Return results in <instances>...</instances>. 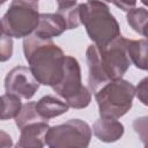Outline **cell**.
<instances>
[{"mask_svg":"<svg viewBox=\"0 0 148 148\" xmlns=\"http://www.w3.org/2000/svg\"><path fill=\"white\" fill-rule=\"evenodd\" d=\"M52 89L71 108L83 109L90 104L91 92L82 84L80 64L72 56H65L62 77Z\"/></svg>","mask_w":148,"mask_h":148,"instance_id":"obj_5","label":"cell"},{"mask_svg":"<svg viewBox=\"0 0 148 148\" xmlns=\"http://www.w3.org/2000/svg\"><path fill=\"white\" fill-rule=\"evenodd\" d=\"M15 119V124L16 126L21 130L22 127H24L25 125L30 124V123H35V121H44L37 113L36 108H35V102H28L25 104H22L20 112L17 113V116L14 118Z\"/></svg>","mask_w":148,"mask_h":148,"instance_id":"obj_16","label":"cell"},{"mask_svg":"<svg viewBox=\"0 0 148 148\" xmlns=\"http://www.w3.org/2000/svg\"><path fill=\"white\" fill-rule=\"evenodd\" d=\"M34 1H38V0H34Z\"/></svg>","mask_w":148,"mask_h":148,"instance_id":"obj_27","label":"cell"},{"mask_svg":"<svg viewBox=\"0 0 148 148\" xmlns=\"http://www.w3.org/2000/svg\"><path fill=\"white\" fill-rule=\"evenodd\" d=\"M147 40L139 39V40H133V39H127L126 38V51L128 54V58L133 65L142 71H147Z\"/></svg>","mask_w":148,"mask_h":148,"instance_id":"obj_13","label":"cell"},{"mask_svg":"<svg viewBox=\"0 0 148 148\" xmlns=\"http://www.w3.org/2000/svg\"><path fill=\"white\" fill-rule=\"evenodd\" d=\"M57 3H58V10L67 9L74 7L76 5V0H57Z\"/></svg>","mask_w":148,"mask_h":148,"instance_id":"obj_22","label":"cell"},{"mask_svg":"<svg viewBox=\"0 0 148 148\" xmlns=\"http://www.w3.org/2000/svg\"><path fill=\"white\" fill-rule=\"evenodd\" d=\"M127 22L131 25V28L142 35L143 37L147 36L146 29H147V18H148V12L145 7H139V8H132L127 12L126 15Z\"/></svg>","mask_w":148,"mask_h":148,"instance_id":"obj_15","label":"cell"},{"mask_svg":"<svg viewBox=\"0 0 148 148\" xmlns=\"http://www.w3.org/2000/svg\"><path fill=\"white\" fill-rule=\"evenodd\" d=\"M47 121H35L21 128L20 139L16 143L20 148H42L45 146V134L49 130Z\"/></svg>","mask_w":148,"mask_h":148,"instance_id":"obj_10","label":"cell"},{"mask_svg":"<svg viewBox=\"0 0 148 148\" xmlns=\"http://www.w3.org/2000/svg\"><path fill=\"white\" fill-rule=\"evenodd\" d=\"M111 3H113L116 7L124 12H128L130 9L135 7L136 0H111Z\"/></svg>","mask_w":148,"mask_h":148,"instance_id":"obj_20","label":"cell"},{"mask_svg":"<svg viewBox=\"0 0 148 148\" xmlns=\"http://www.w3.org/2000/svg\"><path fill=\"white\" fill-rule=\"evenodd\" d=\"M90 126L81 119H69L64 124L49 127L45 134V146L50 148H69L89 146Z\"/></svg>","mask_w":148,"mask_h":148,"instance_id":"obj_7","label":"cell"},{"mask_svg":"<svg viewBox=\"0 0 148 148\" xmlns=\"http://www.w3.org/2000/svg\"><path fill=\"white\" fill-rule=\"evenodd\" d=\"M141 1H142V3H145V5L147 3V0H141Z\"/></svg>","mask_w":148,"mask_h":148,"instance_id":"obj_25","label":"cell"},{"mask_svg":"<svg viewBox=\"0 0 148 148\" xmlns=\"http://www.w3.org/2000/svg\"><path fill=\"white\" fill-rule=\"evenodd\" d=\"M13 146V140L10 138V135L3 131H0V148H8Z\"/></svg>","mask_w":148,"mask_h":148,"instance_id":"obj_21","label":"cell"},{"mask_svg":"<svg viewBox=\"0 0 148 148\" xmlns=\"http://www.w3.org/2000/svg\"><path fill=\"white\" fill-rule=\"evenodd\" d=\"M124 125L117 119L99 118L92 125L94 135L103 142H116L124 134Z\"/></svg>","mask_w":148,"mask_h":148,"instance_id":"obj_11","label":"cell"},{"mask_svg":"<svg viewBox=\"0 0 148 148\" xmlns=\"http://www.w3.org/2000/svg\"><path fill=\"white\" fill-rule=\"evenodd\" d=\"M77 7L80 22L95 45L103 47L120 36L119 24L104 1L87 0L84 3H79Z\"/></svg>","mask_w":148,"mask_h":148,"instance_id":"obj_3","label":"cell"},{"mask_svg":"<svg viewBox=\"0 0 148 148\" xmlns=\"http://www.w3.org/2000/svg\"><path fill=\"white\" fill-rule=\"evenodd\" d=\"M135 95L142 102V104H147V77L142 79V81L138 84L135 88Z\"/></svg>","mask_w":148,"mask_h":148,"instance_id":"obj_19","label":"cell"},{"mask_svg":"<svg viewBox=\"0 0 148 148\" xmlns=\"http://www.w3.org/2000/svg\"><path fill=\"white\" fill-rule=\"evenodd\" d=\"M134 96L135 87L130 81L118 79L106 82L95 92L99 116L119 119L132 108Z\"/></svg>","mask_w":148,"mask_h":148,"instance_id":"obj_4","label":"cell"},{"mask_svg":"<svg viewBox=\"0 0 148 148\" xmlns=\"http://www.w3.org/2000/svg\"><path fill=\"white\" fill-rule=\"evenodd\" d=\"M23 52L29 69L39 84L53 87L62 77L65 54L51 39L30 35L23 40Z\"/></svg>","mask_w":148,"mask_h":148,"instance_id":"obj_2","label":"cell"},{"mask_svg":"<svg viewBox=\"0 0 148 148\" xmlns=\"http://www.w3.org/2000/svg\"><path fill=\"white\" fill-rule=\"evenodd\" d=\"M102 1H104V2H111V0H102Z\"/></svg>","mask_w":148,"mask_h":148,"instance_id":"obj_26","label":"cell"},{"mask_svg":"<svg viewBox=\"0 0 148 148\" xmlns=\"http://www.w3.org/2000/svg\"><path fill=\"white\" fill-rule=\"evenodd\" d=\"M5 31H3V27H2V21L0 20V35H2Z\"/></svg>","mask_w":148,"mask_h":148,"instance_id":"obj_23","label":"cell"},{"mask_svg":"<svg viewBox=\"0 0 148 148\" xmlns=\"http://www.w3.org/2000/svg\"><path fill=\"white\" fill-rule=\"evenodd\" d=\"M38 20L37 1L13 0L1 21L5 34L12 38H24L35 31Z\"/></svg>","mask_w":148,"mask_h":148,"instance_id":"obj_6","label":"cell"},{"mask_svg":"<svg viewBox=\"0 0 148 148\" xmlns=\"http://www.w3.org/2000/svg\"><path fill=\"white\" fill-rule=\"evenodd\" d=\"M67 30V24L60 12L39 14L38 24L35 29V36L42 39H52Z\"/></svg>","mask_w":148,"mask_h":148,"instance_id":"obj_9","label":"cell"},{"mask_svg":"<svg viewBox=\"0 0 148 148\" xmlns=\"http://www.w3.org/2000/svg\"><path fill=\"white\" fill-rule=\"evenodd\" d=\"M21 106L22 103L20 97L10 94L0 96V120L15 118L20 112Z\"/></svg>","mask_w":148,"mask_h":148,"instance_id":"obj_14","label":"cell"},{"mask_svg":"<svg viewBox=\"0 0 148 148\" xmlns=\"http://www.w3.org/2000/svg\"><path fill=\"white\" fill-rule=\"evenodd\" d=\"M89 75L88 86L90 92H96L103 84L111 80L123 79L131 66L126 51V38L121 35L103 47L95 44L86 51Z\"/></svg>","mask_w":148,"mask_h":148,"instance_id":"obj_1","label":"cell"},{"mask_svg":"<svg viewBox=\"0 0 148 148\" xmlns=\"http://www.w3.org/2000/svg\"><path fill=\"white\" fill-rule=\"evenodd\" d=\"M13 56V39L7 34L0 35V62L9 60Z\"/></svg>","mask_w":148,"mask_h":148,"instance_id":"obj_18","label":"cell"},{"mask_svg":"<svg viewBox=\"0 0 148 148\" xmlns=\"http://www.w3.org/2000/svg\"><path fill=\"white\" fill-rule=\"evenodd\" d=\"M6 1H7V0H0V6H2V5L6 2Z\"/></svg>","mask_w":148,"mask_h":148,"instance_id":"obj_24","label":"cell"},{"mask_svg":"<svg viewBox=\"0 0 148 148\" xmlns=\"http://www.w3.org/2000/svg\"><path fill=\"white\" fill-rule=\"evenodd\" d=\"M39 83L24 66H16L10 69L5 77L6 94L15 95L23 99H30L38 90Z\"/></svg>","mask_w":148,"mask_h":148,"instance_id":"obj_8","label":"cell"},{"mask_svg":"<svg viewBox=\"0 0 148 148\" xmlns=\"http://www.w3.org/2000/svg\"><path fill=\"white\" fill-rule=\"evenodd\" d=\"M58 12H60L61 15L64 16V18L66 21V24H67V30L75 29L81 24L80 14H79V7L77 6H74V7L67 8V9H60Z\"/></svg>","mask_w":148,"mask_h":148,"instance_id":"obj_17","label":"cell"},{"mask_svg":"<svg viewBox=\"0 0 148 148\" xmlns=\"http://www.w3.org/2000/svg\"><path fill=\"white\" fill-rule=\"evenodd\" d=\"M35 108L38 116L44 121H47L52 118L61 116L66 113L69 109L66 102H62L61 99L56 98L54 96H51V95H46L42 97L38 102H35Z\"/></svg>","mask_w":148,"mask_h":148,"instance_id":"obj_12","label":"cell"}]
</instances>
